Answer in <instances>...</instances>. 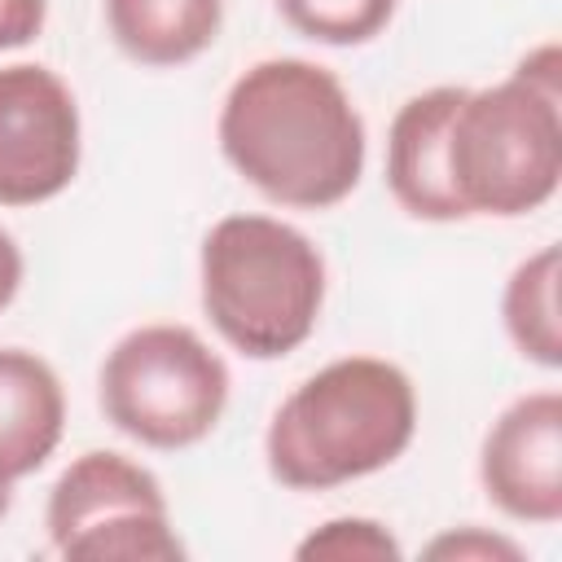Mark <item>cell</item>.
<instances>
[{"instance_id": "13", "label": "cell", "mask_w": 562, "mask_h": 562, "mask_svg": "<svg viewBox=\"0 0 562 562\" xmlns=\"http://www.w3.org/2000/svg\"><path fill=\"white\" fill-rule=\"evenodd\" d=\"M400 0H277V13L316 44H334V48H356L378 40L391 18H395Z\"/></svg>"}, {"instance_id": "2", "label": "cell", "mask_w": 562, "mask_h": 562, "mask_svg": "<svg viewBox=\"0 0 562 562\" xmlns=\"http://www.w3.org/2000/svg\"><path fill=\"white\" fill-rule=\"evenodd\" d=\"M413 435V378L378 356H342L281 400L263 435V457L281 487L329 492L400 461Z\"/></svg>"}, {"instance_id": "17", "label": "cell", "mask_w": 562, "mask_h": 562, "mask_svg": "<svg viewBox=\"0 0 562 562\" xmlns=\"http://www.w3.org/2000/svg\"><path fill=\"white\" fill-rule=\"evenodd\" d=\"M18 290H22V250H18V241L0 228V312L18 299Z\"/></svg>"}, {"instance_id": "14", "label": "cell", "mask_w": 562, "mask_h": 562, "mask_svg": "<svg viewBox=\"0 0 562 562\" xmlns=\"http://www.w3.org/2000/svg\"><path fill=\"white\" fill-rule=\"evenodd\" d=\"M404 549L378 518H329L299 540V562H395Z\"/></svg>"}, {"instance_id": "4", "label": "cell", "mask_w": 562, "mask_h": 562, "mask_svg": "<svg viewBox=\"0 0 562 562\" xmlns=\"http://www.w3.org/2000/svg\"><path fill=\"white\" fill-rule=\"evenodd\" d=\"M202 312L215 334L250 356L299 351L325 307V259L307 233L272 215H224L202 237Z\"/></svg>"}, {"instance_id": "7", "label": "cell", "mask_w": 562, "mask_h": 562, "mask_svg": "<svg viewBox=\"0 0 562 562\" xmlns=\"http://www.w3.org/2000/svg\"><path fill=\"white\" fill-rule=\"evenodd\" d=\"M83 127L66 79L40 61L0 66V206H40L79 176Z\"/></svg>"}, {"instance_id": "8", "label": "cell", "mask_w": 562, "mask_h": 562, "mask_svg": "<svg viewBox=\"0 0 562 562\" xmlns=\"http://www.w3.org/2000/svg\"><path fill=\"white\" fill-rule=\"evenodd\" d=\"M479 479L487 501L518 518L549 527L562 518V395L531 391L514 400L483 435Z\"/></svg>"}, {"instance_id": "1", "label": "cell", "mask_w": 562, "mask_h": 562, "mask_svg": "<svg viewBox=\"0 0 562 562\" xmlns=\"http://www.w3.org/2000/svg\"><path fill=\"white\" fill-rule=\"evenodd\" d=\"M220 154L277 206L329 211L364 176V119L329 66L255 61L220 105Z\"/></svg>"}, {"instance_id": "6", "label": "cell", "mask_w": 562, "mask_h": 562, "mask_svg": "<svg viewBox=\"0 0 562 562\" xmlns=\"http://www.w3.org/2000/svg\"><path fill=\"white\" fill-rule=\"evenodd\" d=\"M48 540L70 562H180L162 483L123 452L75 457L48 492Z\"/></svg>"}, {"instance_id": "11", "label": "cell", "mask_w": 562, "mask_h": 562, "mask_svg": "<svg viewBox=\"0 0 562 562\" xmlns=\"http://www.w3.org/2000/svg\"><path fill=\"white\" fill-rule=\"evenodd\" d=\"M114 44L154 70L202 57L224 26V0H105Z\"/></svg>"}, {"instance_id": "5", "label": "cell", "mask_w": 562, "mask_h": 562, "mask_svg": "<svg viewBox=\"0 0 562 562\" xmlns=\"http://www.w3.org/2000/svg\"><path fill=\"white\" fill-rule=\"evenodd\" d=\"M101 413L127 439L180 452L202 443L228 408V364L189 325H140L101 360Z\"/></svg>"}, {"instance_id": "16", "label": "cell", "mask_w": 562, "mask_h": 562, "mask_svg": "<svg viewBox=\"0 0 562 562\" xmlns=\"http://www.w3.org/2000/svg\"><path fill=\"white\" fill-rule=\"evenodd\" d=\"M48 0H0V53L31 44L44 31Z\"/></svg>"}, {"instance_id": "9", "label": "cell", "mask_w": 562, "mask_h": 562, "mask_svg": "<svg viewBox=\"0 0 562 562\" xmlns=\"http://www.w3.org/2000/svg\"><path fill=\"white\" fill-rule=\"evenodd\" d=\"M461 101L457 83L426 88L408 97L386 132V189L413 215L430 224L465 220L448 180V123Z\"/></svg>"}, {"instance_id": "12", "label": "cell", "mask_w": 562, "mask_h": 562, "mask_svg": "<svg viewBox=\"0 0 562 562\" xmlns=\"http://www.w3.org/2000/svg\"><path fill=\"white\" fill-rule=\"evenodd\" d=\"M501 316L509 342L540 369L562 364V329H558V246H540L527 255L501 294Z\"/></svg>"}, {"instance_id": "18", "label": "cell", "mask_w": 562, "mask_h": 562, "mask_svg": "<svg viewBox=\"0 0 562 562\" xmlns=\"http://www.w3.org/2000/svg\"><path fill=\"white\" fill-rule=\"evenodd\" d=\"M13 509V483H4L0 479V522H4V514Z\"/></svg>"}, {"instance_id": "3", "label": "cell", "mask_w": 562, "mask_h": 562, "mask_svg": "<svg viewBox=\"0 0 562 562\" xmlns=\"http://www.w3.org/2000/svg\"><path fill=\"white\" fill-rule=\"evenodd\" d=\"M558 44L527 53L509 79L461 88L448 123V180L470 215L514 220L540 211L562 180Z\"/></svg>"}, {"instance_id": "15", "label": "cell", "mask_w": 562, "mask_h": 562, "mask_svg": "<svg viewBox=\"0 0 562 562\" xmlns=\"http://www.w3.org/2000/svg\"><path fill=\"white\" fill-rule=\"evenodd\" d=\"M426 558H457V562H518L522 549L505 536H492V531H479V527H461V531H448L439 540L426 544Z\"/></svg>"}, {"instance_id": "10", "label": "cell", "mask_w": 562, "mask_h": 562, "mask_svg": "<svg viewBox=\"0 0 562 562\" xmlns=\"http://www.w3.org/2000/svg\"><path fill=\"white\" fill-rule=\"evenodd\" d=\"M61 430L66 391L57 369L26 347H0V479L35 474L57 452Z\"/></svg>"}]
</instances>
